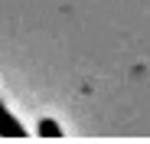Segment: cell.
Instances as JSON below:
<instances>
[{"label":"cell","instance_id":"cell-2","mask_svg":"<svg viewBox=\"0 0 150 144\" xmlns=\"http://www.w3.org/2000/svg\"><path fill=\"white\" fill-rule=\"evenodd\" d=\"M39 131H42V134H52V138H56V134H62V131H59L52 121H42V125H39Z\"/></svg>","mask_w":150,"mask_h":144},{"label":"cell","instance_id":"cell-1","mask_svg":"<svg viewBox=\"0 0 150 144\" xmlns=\"http://www.w3.org/2000/svg\"><path fill=\"white\" fill-rule=\"evenodd\" d=\"M23 134H26V131H23V125L10 115V108L0 102V138H23Z\"/></svg>","mask_w":150,"mask_h":144}]
</instances>
